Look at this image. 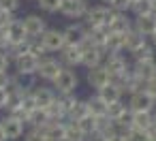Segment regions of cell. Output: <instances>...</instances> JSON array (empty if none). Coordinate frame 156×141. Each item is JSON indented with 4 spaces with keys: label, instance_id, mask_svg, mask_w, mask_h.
<instances>
[{
    "label": "cell",
    "instance_id": "obj_1",
    "mask_svg": "<svg viewBox=\"0 0 156 141\" xmlns=\"http://www.w3.org/2000/svg\"><path fill=\"white\" fill-rule=\"evenodd\" d=\"M118 11H113L111 7H94V9H88L86 13V22L88 26H107L113 17H115Z\"/></svg>",
    "mask_w": 156,
    "mask_h": 141
},
{
    "label": "cell",
    "instance_id": "obj_2",
    "mask_svg": "<svg viewBox=\"0 0 156 141\" xmlns=\"http://www.w3.org/2000/svg\"><path fill=\"white\" fill-rule=\"evenodd\" d=\"M105 69L109 71V77H111V81H115V79H120V77L126 73V69H128V62H126V60H124L120 54H107Z\"/></svg>",
    "mask_w": 156,
    "mask_h": 141
},
{
    "label": "cell",
    "instance_id": "obj_3",
    "mask_svg": "<svg viewBox=\"0 0 156 141\" xmlns=\"http://www.w3.org/2000/svg\"><path fill=\"white\" fill-rule=\"evenodd\" d=\"M54 88L58 90V94H66V92H75L77 88V75L73 71H66L62 69L58 73V77L54 79Z\"/></svg>",
    "mask_w": 156,
    "mask_h": 141
},
{
    "label": "cell",
    "instance_id": "obj_4",
    "mask_svg": "<svg viewBox=\"0 0 156 141\" xmlns=\"http://www.w3.org/2000/svg\"><path fill=\"white\" fill-rule=\"evenodd\" d=\"M154 98L147 94V90H139V92H133L130 94V103H128V109L130 111H152L154 109Z\"/></svg>",
    "mask_w": 156,
    "mask_h": 141
},
{
    "label": "cell",
    "instance_id": "obj_5",
    "mask_svg": "<svg viewBox=\"0 0 156 141\" xmlns=\"http://www.w3.org/2000/svg\"><path fill=\"white\" fill-rule=\"evenodd\" d=\"M60 13L66 15V17H86L88 13V5L86 0H60Z\"/></svg>",
    "mask_w": 156,
    "mask_h": 141
},
{
    "label": "cell",
    "instance_id": "obj_6",
    "mask_svg": "<svg viewBox=\"0 0 156 141\" xmlns=\"http://www.w3.org/2000/svg\"><path fill=\"white\" fill-rule=\"evenodd\" d=\"M135 75L139 79H143L145 83L150 79L156 77V58H141V60H135V66H133Z\"/></svg>",
    "mask_w": 156,
    "mask_h": 141
},
{
    "label": "cell",
    "instance_id": "obj_7",
    "mask_svg": "<svg viewBox=\"0 0 156 141\" xmlns=\"http://www.w3.org/2000/svg\"><path fill=\"white\" fill-rule=\"evenodd\" d=\"M62 71L60 62L58 60H51V58H41L39 60V69H37V75L41 79H47V81H54L58 77V73Z\"/></svg>",
    "mask_w": 156,
    "mask_h": 141
},
{
    "label": "cell",
    "instance_id": "obj_8",
    "mask_svg": "<svg viewBox=\"0 0 156 141\" xmlns=\"http://www.w3.org/2000/svg\"><path fill=\"white\" fill-rule=\"evenodd\" d=\"M39 60H41V58L32 56L30 51H28V54H24L22 58H17V60H15V64H17V73H20L22 77H30V75H37V69H39Z\"/></svg>",
    "mask_w": 156,
    "mask_h": 141
},
{
    "label": "cell",
    "instance_id": "obj_9",
    "mask_svg": "<svg viewBox=\"0 0 156 141\" xmlns=\"http://www.w3.org/2000/svg\"><path fill=\"white\" fill-rule=\"evenodd\" d=\"M109 81H111V77H109V71L105 69V64H98V66L88 69V83H90L92 88L101 90V88L107 86Z\"/></svg>",
    "mask_w": 156,
    "mask_h": 141
},
{
    "label": "cell",
    "instance_id": "obj_10",
    "mask_svg": "<svg viewBox=\"0 0 156 141\" xmlns=\"http://www.w3.org/2000/svg\"><path fill=\"white\" fill-rule=\"evenodd\" d=\"M41 43L47 47V51H60L66 43H64V34L60 30H45L41 37Z\"/></svg>",
    "mask_w": 156,
    "mask_h": 141
},
{
    "label": "cell",
    "instance_id": "obj_11",
    "mask_svg": "<svg viewBox=\"0 0 156 141\" xmlns=\"http://www.w3.org/2000/svg\"><path fill=\"white\" fill-rule=\"evenodd\" d=\"M24 124L26 122H22V120H17L13 115H7L5 120H0V126H2L7 139H20L24 135Z\"/></svg>",
    "mask_w": 156,
    "mask_h": 141
},
{
    "label": "cell",
    "instance_id": "obj_12",
    "mask_svg": "<svg viewBox=\"0 0 156 141\" xmlns=\"http://www.w3.org/2000/svg\"><path fill=\"white\" fill-rule=\"evenodd\" d=\"M43 130H45L47 141H64L66 139V124L62 120H49L43 126Z\"/></svg>",
    "mask_w": 156,
    "mask_h": 141
},
{
    "label": "cell",
    "instance_id": "obj_13",
    "mask_svg": "<svg viewBox=\"0 0 156 141\" xmlns=\"http://www.w3.org/2000/svg\"><path fill=\"white\" fill-rule=\"evenodd\" d=\"M24 28L28 32V39H39L47 28H45V19L41 15H28L24 19Z\"/></svg>",
    "mask_w": 156,
    "mask_h": 141
},
{
    "label": "cell",
    "instance_id": "obj_14",
    "mask_svg": "<svg viewBox=\"0 0 156 141\" xmlns=\"http://www.w3.org/2000/svg\"><path fill=\"white\" fill-rule=\"evenodd\" d=\"M62 34H64V43L66 45H81L83 39L88 37V30L83 26H79V24H73V26L64 28Z\"/></svg>",
    "mask_w": 156,
    "mask_h": 141
},
{
    "label": "cell",
    "instance_id": "obj_15",
    "mask_svg": "<svg viewBox=\"0 0 156 141\" xmlns=\"http://www.w3.org/2000/svg\"><path fill=\"white\" fill-rule=\"evenodd\" d=\"M126 49V32H109L105 41V51L107 54H120Z\"/></svg>",
    "mask_w": 156,
    "mask_h": 141
},
{
    "label": "cell",
    "instance_id": "obj_16",
    "mask_svg": "<svg viewBox=\"0 0 156 141\" xmlns=\"http://www.w3.org/2000/svg\"><path fill=\"white\" fill-rule=\"evenodd\" d=\"M7 39H9V43H22V41L28 39V32H26V28H24V19H13V22L9 24V28H7Z\"/></svg>",
    "mask_w": 156,
    "mask_h": 141
},
{
    "label": "cell",
    "instance_id": "obj_17",
    "mask_svg": "<svg viewBox=\"0 0 156 141\" xmlns=\"http://www.w3.org/2000/svg\"><path fill=\"white\" fill-rule=\"evenodd\" d=\"M135 30H137L139 34H143L145 39L152 37L154 30H156V17H154V15H137V19H135Z\"/></svg>",
    "mask_w": 156,
    "mask_h": 141
},
{
    "label": "cell",
    "instance_id": "obj_18",
    "mask_svg": "<svg viewBox=\"0 0 156 141\" xmlns=\"http://www.w3.org/2000/svg\"><path fill=\"white\" fill-rule=\"evenodd\" d=\"M49 120H51V118H49V113H47V109H45V107H34V109L28 113L26 124H30L32 128H43Z\"/></svg>",
    "mask_w": 156,
    "mask_h": 141
},
{
    "label": "cell",
    "instance_id": "obj_19",
    "mask_svg": "<svg viewBox=\"0 0 156 141\" xmlns=\"http://www.w3.org/2000/svg\"><path fill=\"white\" fill-rule=\"evenodd\" d=\"M98 96L109 105V103H115V100H120L122 98V88L118 86V83H113V81H109L107 86H103L101 90H98Z\"/></svg>",
    "mask_w": 156,
    "mask_h": 141
},
{
    "label": "cell",
    "instance_id": "obj_20",
    "mask_svg": "<svg viewBox=\"0 0 156 141\" xmlns=\"http://www.w3.org/2000/svg\"><path fill=\"white\" fill-rule=\"evenodd\" d=\"M107 37H109V28H107V26H90V30H88V39H90L96 47H103V49H105Z\"/></svg>",
    "mask_w": 156,
    "mask_h": 141
},
{
    "label": "cell",
    "instance_id": "obj_21",
    "mask_svg": "<svg viewBox=\"0 0 156 141\" xmlns=\"http://www.w3.org/2000/svg\"><path fill=\"white\" fill-rule=\"evenodd\" d=\"M60 51H62V60H64L69 66L81 64V49H79V45H64Z\"/></svg>",
    "mask_w": 156,
    "mask_h": 141
},
{
    "label": "cell",
    "instance_id": "obj_22",
    "mask_svg": "<svg viewBox=\"0 0 156 141\" xmlns=\"http://www.w3.org/2000/svg\"><path fill=\"white\" fill-rule=\"evenodd\" d=\"M130 124L141 130H150L152 126V111H130Z\"/></svg>",
    "mask_w": 156,
    "mask_h": 141
},
{
    "label": "cell",
    "instance_id": "obj_23",
    "mask_svg": "<svg viewBox=\"0 0 156 141\" xmlns=\"http://www.w3.org/2000/svg\"><path fill=\"white\" fill-rule=\"evenodd\" d=\"M107 28H109V32H128L133 26H130V22L126 19L124 13H115V17L107 24Z\"/></svg>",
    "mask_w": 156,
    "mask_h": 141
},
{
    "label": "cell",
    "instance_id": "obj_24",
    "mask_svg": "<svg viewBox=\"0 0 156 141\" xmlns=\"http://www.w3.org/2000/svg\"><path fill=\"white\" fill-rule=\"evenodd\" d=\"M32 96H34L37 107H47V105L56 98L54 92H51L49 88H34V90H32Z\"/></svg>",
    "mask_w": 156,
    "mask_h": 141
},
{
    "label": "cell",
    "instance_id": "obj_25",
    "mask_svg": "<svg viewBox=\"0 0 156 141\" xmlns=\"http://www.w3.org/2000/svg\"><path fill=\"white\" fill-rule=\"evenodd\" d=\"M154 5L156 0H137L130 5V11L135 15H154Z\"/></svg>",
    "mask_w": 156,
    "mask_h": 141
},
{
    "label": "cell",
    "instance_id": "obj_26",
    "mask_svg": "<svg viewBox=\"0 0 156 141\" xmlns=\"http://www.w3.org/2000/svg\"><path fill=\"white\" fill-rule=\"evenodd\" d=\"M86 103H88V111H90L92 115H96V118H98V115H107V103H105L98 94L92 96V98H88Z\"/></svg>",
    "mask_w": 156,
    "mask_h": 141
},
{
    "label": "cell",
    "instance_id": "obj_27",
    "mask_svg": "<svg viewBox=\"0 0 156 141\" xmlns=\"http://www.w3.org/2000/svg\"><path fill=\"white\" fill-rule=\"evenodd\" d=\"M88 113H90V111H88V103H86V100H75V105L69 109L66 118L73 120V122H77V120H81V118L88 115Z\"/></svg>",
    "mask_w": 156,
    "mask_h": 141
},
{
    "label": "cell",
    "instance_id": "obj_28",
    "mask_svg": "<svg viewBox=\"0 0 156 141\" xmlns=\"http://www.w3.org/2000/svg\"><path fill=\"white\" fill-rule=\"evenodd\" d=\"M83 139H86V135L79 128V124L73 122V120H69V124H66V139L64 141H83Z\"/></svg>",
    "mask_w": 156,
    "mask_h": 141
},
{
    "label": "cell",
    "instance_id": "obj_29",
    "mask_svg": "<svg viewBox=\"0 0 156 141\" xmlns=\"http://www.w3.org/2000/svg\"><path fill=\"white\" fill-rule=\"evenodd\" d=\"M45 109H47V113H49L51 120H64V118H66V111H64V107H62V103H60L58 98H54Z\"/></svg>",
    "mask_w": 156,
    "mask_h": 141
},
{
    "label": "cell",
    "instance_id": "obj_30",
    "mask_svg": "<svg viewBox=\"0 0 156 141\" xmlns=\"http://www.w3.org/2000/svg\"><path fill=\"white\" fill-rule=\"evenodd\" d=\"M130 54H133V58H135V60H141V58H154V47H152L147 41H143L139 47L130 49Z\"/></svg>",
    "mask_w": 156,
    "mask_h": 141
},
{
    "label": "cell",
    "instance_id": "obj_31",
    "mask_svg": "<svg viewBox=\"0 0 156 141\" xmlns=\"http://www.w3.org/2000/svg\"><path fill=\"white\" fill-rule=\"evenodd\" d=\"M143 41H145V37H143V34H139L135 28H130V30L126 32V49H128V51H130V49H135V47H139Z\"/></svg>",
    "mask_w": 156,
    "mask_h": 141
},
{
    "label": "cell",
    "instance_id": "obj_32",
    "mask_svg": "<svg viewBox=\"0 0 156 141\" xmlns=\"http://www.w3.org/2000/svg\"><path fill=\"white\" fill-rule=\"evenodd\" d=\"M77 124H79V128L83 130V135H90V132L96 130V115L88 113V115H83L81 120H77Z\"/></svg>",
    "mask_w": 156,
    "mask_h": 141
},
{
    "label": "cell",
    "instance_id": "obj_33",
    "mask_svg": "<svg viewBox=\"0 0 156 141\" xmlns=\"http://www.w3.org/2000/svg\"><path fill=\"white\" fill-rule=\"evenodd\" d=\"M152 135H150V130H141V128H130L128 132H126V141H147Z\"/></svg>",
    "mask_w": 156,
    "mask_h": 141
},
{
    "label": "cell",
    "instance_id": "obj_34",
    "mask_svg": "<svg viewBox=\"0 0 156 141\" xmlns=\"http://www.w3.org/2000/svg\"><path fill=\"white\" fill-rule=\"evenodd\" d=\"M30 54H32V56H37V58H43V56H45V54H49V51H47V47L41 43V39H39V41L30 39Z\"/></svg>",
    "mask_w": 156,
    "mask_h": 141
},
{
    "label": "cell",
    "instance_id": "obj_35",
    "mask_svg": "<svg viewBox=\"0 0 156 141\" xmlns=\"http://www.w3.org/2000/svg\"><path fill=\"white\" fill-rule=\"evenodd\" d=\"M39 7L47 13H56L60 11V0H39Z\"/></svg>",
    "mask_w": 156,
    "mask_h": 141
},
{
    "label": "cell",
    "instance_id": "obj_36",
    "mask_svg": "<svg viewBox=\"0 0 156 141\" xmlns=\"http://www.w3.org/2000/svg\"><path fill=\"white\" fill-rule=\"evenodd\" d=\"M24 141H47V137H45V130L43 128H32L30 132H26Z\"/></svg>",
    "mask_w": 156,
    "mask_h": 141
},
{
    "label": "cell",
    "instance_id": "obj_37",
    "mask_svg": "<svg viewBox=\"0 0 156 141\" xmlns=\"http://www.w3.org/2000/svg\"><path fill=\"white\" fill-rule=\"evenodd\" d=\"M130 0H111L109 2V7L113 9V11H118V13H126L128 9H130Z\"/></svg>",
    "mask_w": 156,
    "mask_h": 141
},
{
    "label": "cell",
    "instance_id": "obj_38",
    "mask_svg": "<svg viewBox=\"0 0 156 141\" xmlns=\"http://www.w3.org/2000/svg\"><path fill=\"white\" fill-rule=\"evenodd\" d=\"M58 100L62 103L64 111L69 113V109H71V107L75 105V100H77V98H75V94H73V92H66V94H60V96H58Z\"/></svg>",
    "mask_w": 156,
    "mask_h": 141
},
{
    "label": "cell",
    "instance_id": "obj_39",
    "mask_svg": "<svg viewBox=\"0 0 156 141\" xmlns=\"http://www.w3.org/2000/svg\"><path fill=\"white\" fill-rule=\"evenodd\" d=\"M11 22H13V13H11V11H5V9H0V28L7 30Z\"/></svg>",
    "mask_w": 156,
    "mask_h": 141
},
{
    "label": "cell",
    "instance_id": "obj_40",
    "mask_svg": "<svg viewBox=\"0 0 156 141\" xmlns=\"http://www.w3.org/2000/svg\"><path fill=\"white\" fill-rule=\"evenodd\" d=\"M17 7H20L17 0H0V9H5V11L15 13V11H17Z\"/></svg>",
    "mask_w": 156,
    "mask_h": 141
},
{
    "label": "cell",
    "instance_id": "obj_41",
    "mask_svg": "<svg viewBox=\"0 0 156 141\" xmlns=\"http://www.w3.org/2000/svg\"><path fill=\"white\" fill-rule=\"evenodd\" d=\"M86 141H107V135H103V132H98V130H94V132H90V135H86Z\"/></svg>",
    "mask_w": 156,
    "mask_h": 141
},
{
    "label": "cell",
    "instance_id": "obj_42",
    "mask_svg": "<svg viewBox=\"0 0 156 141\" xmlns=\"http://www.w3.org/2000/svg\"><path fill=\"white\" fill-rule=\"evenodd\" d=\"M7 105H9V90L0 88V109H5Z\"/></svg>",
    "mask_w": 156,
    "mask_h": 141
},
{
    "label": "cell",
    "instance_id": "obj_43",
    "mask_svg": "<svg viewBox=\"0 0 156 141\" xmlns=\"http://www.w3.org/2000/svg\"><path fill=\"white\" fill-rule=\"evenodd\" d=\"M145 90H147V94L156 100V77H154V79H150V81L145 83Z\"/></svg>",
    "mask_w": 156,
    "mask_h": 141
},
{
    "label": "cell",
    "instance_id": "obj_44",
    "mask_svg": "<svg viewBox=\"0 0 156 141\" xmlns=\"http://www.w3.org/2000/svg\"><path fill=\"white\" fill-rule=\"evenodd\" d=\"M9 58H7V51L5 49H0V71H7L9 69Z\"/></svg>",
    "mask_w": 156,
    "mask_h": 141
},
{
    "label": "cell",
    "instance_id": "obj_45",
    "mask_svg": "<svg viewBox=\"0 0 156 141\" xmlns=\"http://www.w3.org/2000/svg\"><path fill=\"white\" fill-rule=\"evenodd\" d=\"M9 81H11L9 73H7V71H0V88H7V86H9Z\"/></svg>",
    "mask_w": 156,
    "mask_h": 141
},
{
    "label": "cell",
    "instance_id": "obj_46",
    "mask_svg": "<svg viewBox=\"0 0 156 141\" xmlns=\"http://www.w3.org/2000/svg\"><path fill=\"white\" fill-rule=\"evenodd\" d=\"M107 141H126V135H124V132H120V130H115L113 135H109V137H107Z\"/></svg>",
    "mask_w": 156,
    "mask_h": 141
},
{
    "label": "cell",
    "instance_id": "obj_47",
    "mask_svg": "<svg viewBox=\"0 0 156 141\" xmlns=\"http://www.w3.org/2000/svg\"><path fill=\"white\" fill-rule=\"evenodd\" d=\"M7 45H9V39H7V30H2V28H0V49H7Z\"/></svg>",
    "mask_w": 156,
    "mask_h": 141
},
{
    "label": "cell",
    "instance_id": "obj_48",
    "mask_svg": "<svg viewBox=\"0 0 156 141\" xmlns=\"http://www.w3.org/2000/svg\"><path fill=\"white\" fill-rule=\"evenodd\" d=\"M0 141H7V135H5V130H2V126H0Z\"/></svg>",
    "mask_w": 156,
    "mask_h": 141
},
{
    "label": "cell",
    "instance_id": "obj_49",
    "mask_svg": "<svg viewBox=\"0 0 156 141\" xmlns=\"http://www.w3.org/2000/svg\"><path fill=\"white\" fill-rule=\"evenodd\" d=\"M150 39H152V43H154V45H156V30H154V34H152V37H150Z\"/></svg>",
    "mask_w": 156,
    "mask_h": 141
},
{
    "label": "cell",
    "instance_id": "obj_50",
    "mask_svg": "<svg viewBox=\"0 0 156 141\" xmlns=\"http://www.w3.org/2000/svg\"><path fill=\"white\" fill-rule=\"evenodd\" d=\"M152 124H154V126H156V113H154V115H152Z\"/></svg>",
    "mask_w": 156,
    "mask_h": 141
},
{
    "label": "cell",
    "instance_id": "obj_51",
    "mask_svg": "<svg viewBox=\"0 0 156 141\" xmlns=\"http://www.w3.org/2000/svg\"><path fill=\"white\" fill-rule=\"evenodd\" d=\"M154 17H156V5H154Z\"/></svg>",
    "mask_w": 156,
    "mask_h": 141
},
{
    "label": "cell",
    "instance_id": "obj_52",
    "mask_svg": "<svg viewBox=\"0 0 156 141\" xmlns=\"http://www.w3.org/2000/svg\"><path fill=\"white\" fill-rule=\"evenodd\" d=\"M101 2H111V0H101Z\"/></svg>",
    "mask_w": 156,
    "mask_h": 141
},
{
    "label": "cell",
    "instance_id": "obj_53",
    "mask_svg": "<svg viewBox=\"0 0 156 141\" xmlns=\"http://www.w3.org/2000/svg\"><path fill=\"white\" fill-rule=\"evenodd\" d=\"M130 2H137V0H130Z\"/></svg>",
    "mask_w": 156,
    "mask_h": 141
}]
</instances>
